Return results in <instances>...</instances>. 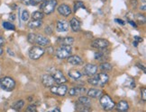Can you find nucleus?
<instances>
[{
	"label": "nucleus",
	"instance_id": "48",
	"mask_svg": "<svg viewBox=\"0 0 146 112\" xmlns=\"http://www.w3.org/2000/svg\"><path fill=\"white\" fill-rule=\"evenodd\" d=\"M7 52H8V53H9V54H10V56H14V52H13V51H11V50H10V49H7Z\"/></svg>",
	"mask_w": 146,
	"mask_h": 112
},
{
	"label": "nucleus",
	"instance_id": "29",
	"mask_svg": "<svg viewBox=\"0 0 146 112\" xmlns=\"http://www.w3.org/2000/svg\"><path fill=\"white\" fill-rule=\"evenodd\" d=\"M79 8H84L85 9V5L82 1H76L74 3V12H77Z\"/></svg>",
	"mask_w": 146,
	"mask_h": 112
},
{
	"label": "nucleus",
	"instance_id": "41",
	"mask_svg": "<svg viewBox=\"0 0 146 112\" xmlns=\"http://www.w3.org/2000/svg\"><path fill=\"white\" fill-rule=\"evenodd\" d=\"M115 22L118 23V24H122V25H124V22L123 21V20H119V19H115Z\"/></svg>",
	"mask_w": 146,
	"mask_h": 112
},
{
	"label": "nucleus",
	"instance_id": "7",
	"mask_svg": "<svg viewBox=\"0 0 146 112\" xmlns=\"http://www.w3.org/2000/svg\"><path fill=\"white\" fill-rule=\"evenodd\" d=\"M109 46V41L105 39H97L95 40H93L91 43V47L95 48L97 49H107V48Z\"/></svg>",
	"mask_w": 146,
	"mask_h": 112
},
{
	"label": "nucleus",
	"instance_id": "38",
	"mask_svg": "<svg viewBox=\"0 0 146 112\" xmlns=\"http://www.w3.org/2000/svg\"><path fill=\"white\" fill-rule=\"evenodd\" d=\"M44 32H45V33H47V34H49V35H51V34L52 33V29H51V26L47 25V26L45 27V29H44Z\"/></svg>",
	"mask_w": 146,
	"mask_h": 112
},
{
	"label": "nucleus",
	"instance_id": "35",
	"mask_svg": "<svg viewBox=\"0 0 146 112\" xmlns=\"http://www.w3.org/2000/svg\"><path fill=\"white\" fill-rule=\"evenodd\" d=\"M22 1V3L24 5H25V6H36L35 4H34V0H21Z\"/></svg>",
	"mask_w": 146,
	"mask_h": 112
},
{
	"label": "nucleus",
	"instance_id": "46",
	"mask_svg": "<svg viewBox=\"0 0 146 112\" xmlns=\"http://www.w3.org/2000/svg\"><path fill=\"white\" fill-rule=\"evenodd\" d=\"M140 9H141V10H142V11H145V10H146V6H145V5H142V6H140Z\"/></svg>",
	"mask_w": 146,
	"mask_h": 112
},
{
	"label": "nucleus",
	"instance_id": "51",
	"mask_svg": "<svg viewBox=\"0 0 146 112\" xmlns=\"http://www.w3.org/2000/svg\"><path fill=\"white\" fill-rule=\"evenodd\" d=\"M2 54H3V49H2L1 47H0V56L2 55Z\"/></svg>",
	"mask_w": 146,
	"mask_h": 112
},
{
	"label": "nucleus",
	"instance_id": "2",
	"mask_svg": "<svg viewBox=\"0 0 146 112\" xmlns=\"http://www.w3.org/2000/svg\"><path fill=\"white\" fill-rule=\"evenodd\" d=\"M99 102H100V105L103 108V109L106 110V111H110V110H112L115 107V104L112 100V99L107 94L102 95L100 97Z\"/></svg>",
	"mask_w": 146,
	"mask_h": 112
},
{
	"label": "nucleus",
	"instance_id": "9",
	"mask_svg": "<svg viewBox=\"0 0 146 112\" xmlns=\"http://www.w3.org/2000/svg\"><path fill=\"white\" fill-rule=\"evenodd\" d=\"M56 6H57V0H48L45 1V6L42 10L46 14H51L53 13Z\"/></svg>",
	"mask_w": 146,
	"mask_h": 112
},
{
	"label": "nucleus",
	"instance_id": "28",
	"mask_svg": "<svg viewBox=\"0 0 146 112\" xmlns=\"http://www.w3.org/2000/svg\"><path fill=\"white\" fill-rule=\"evenodd\" d=\"M43 13L40 12V11H35V12L33 13L32 17L33 20H38V21H41V19L43 18Z\"/></svg>",
	"mask_w": 146,
	"mask_h": 112
},
{
	"label": "nucleus",
	"instance_id": "53",
	"mask_svg": "<svg viewBox=\"0 0 146 112\" xmlns=\"http://www.w3.org/2000/svg\"><path fill=\"white\" fill-rule=\"evenodd\" d=\"M123 112H128V111H123Z\"/></svg>",
	"mask_w": 146,
	"mask_h": 112
},
{
	"label": "nucleus",
	"instance_id": "10",
	"mask_svg": "<svg viewBox=\"0 0 146 112\" xmlns=\"http://www.w3.org/2000/svg\"><path fill=\"white\" fill-rule=\"evenodd\" d=\"M51 92L53 94L59 95V96H64L68 92V87L63 84H61L59 86H52L51 87Z\"/></svg>",
	"mask_w": 146,
	"mask_h": 112
},
{
	"label": "nucleus",
	"instance_id": "47",
	"mask_svg": "<svg viewBox=\"0 0 146 112\" xmlns=\"http://www.w3.org/2000/svg\"><path fill=\"white\" fill-rule=\"evenodd\" d=\"M14 14H10V16H9V18H10V20H12V21H14Z\"/></svg>",
	"mask_w": 146,
	"mask_h": 112
},
{
	"label": "nucleus",
	"instance_id": "13",
	"mask_svg": "<svg viewBox=\"0 0 146 112\" xmlns=\"http://www.w3.org/2000/svg\"><path fill=\"white\" fill-rule=\"evenodd\" d=\"M34 43L38 44L40 47H41V46H47L50 44V39L42 35H35Z\"/></svg>",
	"mask_w": 146,
	"mask_h": 112
},
{
	"label": "nucleus",
	"instance_id": "52",
	"mask_svg": "<svg viewBox=\"0 0 146 112\" xmlns=\"http://www.w3.org/2000/svg\"><path fill=\"white\" fill-rule=\"evenodd\" d=\"M141 1H142V2H143V3H145V1H146V0H141Z\"/></svg>",
	"mask_w": 146,
	"mask_h": 112
},
{
	"label": "nucleus",
	"instance_id": "31",
	"mask_svg": "<svg viewBox=\"0 0 146 112\" xmlns=\"http://www.w3.org/2000/svg\"><path fill=\"white\" fill-rule=\"evenodd\" d=\"M3 27H4L5 29H6V30H13V31L16 29V27H14V24H12L11 23H8V22H4V23H3Z\"/></svg>",
	"mask_w": 146,
	"mask_h": 112
},
{
	"label": "nucleus",
	"instance_id": "20",
	"mask_svg": "<svg viewBox=\"0 0 146 112\" xmlns=\"http://www.w3.org/2000/svg\"><path fill=\"white\" fill-rule=\"evenodd\" d=\"M108 52L105 51V49H103L101 51H98L97 53H95V58L97 60H99V61H103V62H105L106 59L108 58Z\"/></svg>",
	"mask_w": 146,
	"mask_h": 112
},
{
	"label": "nucleus",
	"instance_id": "18",
	"mask_svg": "<svg viewBox=\"0 0 146 112\" xmlns=\"http://www.w3.org/2000/svg\"><path fill=\"white\" fill-rule=\"evenodd\" d=\"M114 108H116V110L118 112H123V111H127L129 108V104L126 102V101H124V100H121L115 105Z\"/></svg>",
	"mask_w": 146,
	"mask_h": 112
},
{
	"label": "nucleus",
	"instance_id": "44",
	"mask_svg": "<svg viewBox=\"0 0 146 112\" xmlns=\"http://www.w3.org/2000/svg\"><path fill=\"white\" fill-rule=\"evenodd\" d=\"M43 1H44V0H34V4H35V5L40 4V3L43 2Z\"/></svg>",
	"mask_w": 146,
	"mask_h": 112
},
{
	"label": "nucleus",
	"instance_id": "27",
	"mask_svg": "<svg viewBox=\"0 0 146 112\" xmlns=\"http://www.w3.org/2000/svg\"><path fill=\"white\" fill-rule=\"evenodd\" d=\"M24 106V101L22 100H18V101H16V102H14V104H13L12 108H14V110H16V111H20V110L22 109L23 107Z\"/></svg>",
	"mask_w": 146,
	"mask_h": 112
},
{
	"label": "nucleus",
	"instance_id": "32",
	"mask_svg": "<svg viewBox=\"0 0 146 112\" xmlns=\"http://www.w3.org/2000/svg\"><path fill=\"white\" fill-rule=\"evenodd\" d=\"M28 19H29V12L27 10H24L22 13V20L24 22H26L28 21Z\"/></svg>",
	"mask_w": 146,
	"mask_h": 112
},
{
	"label": "nucleus",
	"instance_id": "14",
	"mask_svg": "<svg viewBox=\"0 0 146 112\" xmlns=\"http://www.w3.org/2000/svg\"><path fill=\"white\" fill-rule=\"evenodd\" d=\"M58 12H59L60 14L67 17V16H69L71 14V9L68 5L62 4L58 7Z\"/></svg>",
	"mask_w": 146,
	"mask_h": 112
},
{
	"label": "nucleus",
	"instance_id": "15",
	"mask_svg": "<svg viewBox=\"0 0 146 112\" xmlns=\"http://www.w3.org/2000/svg\"><path fill=\"white\" fill-rule=\"evenodd\" d=\"M56 29L58 32H67L69 29V23L66 22L65 20H59L56 24Z\"/></svg>",
	"mask_w": 146,
	"mask_h": 112
},
{
	"label": "nucleus",
	"instance_id": "21",
	"mask_svg": "<svg viewBox=\"0 0 146 112\" xmlns=\"http://www.w3.org/2000/svg\"><path fill=\"white\" fill-rule=\"evenodd\" d=\"M59 43H61V45L63 46H71L74 42V38L72 37H65V38H61L59 39Z\"/></svg>",
	"mask_w": 146,
	"mask_h": 112
},
{
	"label": "nucleus",
	"instance_id": "49",
	"mask_svg": "<svg viewBox=\"0 0 146 112\" xmlns=\"http://www.w3.org/2000/svg\"><path fill=\"white\" fill-rule=\"evenodd\" d=\"M52 112H61V110H60V108H54V109L52 110Z\"/></svg>",
	"mask_w": 146,
	"mask_h": 112
},
{
	"label": "nucleus",
	"instance_id": "8",
	"mask_svg": "<svg viewBox=\"0 0 146 112\" xmlns=\"http://www.w3.org/2000/svg\"><path fill=\"white\" fill-rule=\"evenodd\" d=\"M97 68L98 67L96 65L93 64H87L85 66L83 67V74L87 76H93L94 75H96L97 72Z\"/></svg>",
	"mask_w": 146,
	"mask_h": 112
},
{
	"label": "nucleus",
	"instance_id": "50",
	"mask_svg": "<svg viewBox=\"0 0 146 112\" xmlns=\"http://www.w3.org/2000/svg\"><path fill=\"white\" fill-rule=\"evenodd\" d=\"M133 45H134V47H137V46H138V42H137V41H135V40H134V41L133 42Z\"/></svg>",
	"mask_w": 146,
	"mask_h": 112
},
{
	"label": "nucleus",
	"instance_id": "25",
	"mask_svg": "<svg viewBox=\"0 0 146 112\" xmlns=\"http://www.w3.org/2000/svg\"><path fill=\"white\" fill-rule=\"evenodd\" d=\"M78 102H79L80 104L84 105V106H87V107H90L91 106L90 99L87 98V97H86V96H79Z\"/></svg>",
	"mask_w": 146,
	"mask_h": 112
},
{
	"label": "nucleus",
	"instance_id": "17",
	"mask_svg": "<svg viewBox=\"0 0 146 112\" xmlns=\"http://www.w3.org/2000/svg\"><path fill=\"white\" fill-rule=\"evenodd\" d=\"M102 91L98 90V89H89V91H87V95H89V97H90V98H95V99H98L100 98L101 96H102Z\"/></svg>",
	"mask_w": 146,
	"mask_h": 112
},
{
	"label": "nucleus",
	"instance_id": "45",
	"mask_svg": "<svg viewBox=\"0 0 146 112\" xmlns=\"http://www.w3.org/2000/svg\"><path fill=\"white\" fill-rule=\"evenodd\" d=\"M4 43H5V39H4V38H2V37H0V46L3 45Z\"/></svg>",
	"mask_w": 146,
	"mask_h": 112
},
{
	"label": "nucleus",
	"instance_id": "22",
	"mask_svg": "<svg viewBox=\"0 0 146 112\" xmlns=\"http://www.w3.org/2000/svg\"><path fill=\"white\" fill-rule=\"evenodd\" d=\"M76 109L78 110V112H91L90 107L84 106V105L80 104L78 101L76 102Z\"/></svg>",
	"mask_w": 146,
	"mask_h": 112
},
{
	"label": "nucleus",
	"instance_id": "39",
	"mask_svg": "<svg viewBox=\"0 0 146 112\" xmlns=\"http://www.w3.org/2000/svg\"><path fill=\"white\" fill-rule=\"evenodd\" d=\"M131 5L134 8L137 7V5H138V2H137V0H131Z\"/></svg>",
	"mask_w": 146,
	"mask_h": 112
},
{
	"label": "nucleus",
	"instance_id": "6",
	"mask_svg": "<svg viewBox=\"0 0 146 112\" xmlns=\"http://www.w3.org/2000/svg\"><path fill=\"white\" fill-rule=\"evenodd\" d=\"M51 75L52 76V78L54 79L55 83H60V84L64 83L67 82V79L65 78V76H64V75L62 74V72L60 71V70H58V69H56V68L51 71Z\"/></svg>",
	"mask_w": 146,
	"mask_h": 112
},
{
	"label": "nucleus",
	"instance_id": "1",
	"mask_svg": "<svg viewBox=\"0 0 146 112\" xmlns=\"http://www.w3.org/2000/svg\"><path fill=\"white\" fill-rule=\"evenodd\" d=\"M109 81V77L107 74L100 73L96 76H91L89 78L87 83L94 86H105Z\"/></svg>",
	"mask_w": 146,
	"mask_h": 112
},
{
	"label": "nucleus",
	"instance_id": "42",
	"mask_svg": "<svg viewBox=\"0 0 146 112\" xmlns=\"http://www.w3.org/2000/svg\"><path fill=\"white\" fill-rule=\"evenodd\" d=\"M136 65H137V66H138V67H140V68L142 69V70L143 71V72H145V67H144L142 65H141V64H137Z\"/></svg>",
	"mask_w": 146,
	"mask_h": 112
},
{
	"label": "nucleus",
	"instance_id": "16",
	"mask_svg": "<svg viewBox=\"0 0 146 112\" xmlns=\"http://www.w3.org/2000/svg\"><path fill=\"white\" fill-rule=\"evenodd\" d=\"M68 63L73 65H82L83 61L80 57L74 55V56H69V57H68Z\"/></svg>",
	"mask_w": 146,
	"mask_h": 112
},
{
	"label": "nucleus",
	"instance_id": "19",
	"mask_svg": "<svg viewBox=\"0 0 146 112\" xmlns=\"http://www.w3.org/2000/svg\"><path fill=\"white\" fill-rule=\"evenodd\" d=\"M69 24H70V27L71 29H72L73 32H79V31H80V22H79V20L77 19V18H72V19L70 20V23H69Z\"/></svg>",
	"mask_w": 146,
	"mask_h": 112
},
{
	"label": "nucleus",
	"instance_id": "26",
	"mask_svg": "<svg viewBox=\"0 0 146 112\" xmlns=\"http://www.w3.org/2000/svg\"><path fill=\"white\" fill-rule=\"evenodd\" d=\"M113 68L112 65L108 62H103L100 65H99V69H100L102 72H108V71H111Z\"/></svg>",
	"mask_w": 146,
	"mask_h": 112
},
{
	"label": "nucleus",
	"instance_id": "34",
	"mask_svg": "<svg viewBox=\"0 0 146 112\" xmlns=\"http://www.w3.org/2000/svg\"><path fill=\"white\" fill-rule=\"evenodd\" d=\"M136 18H137V20L139 21L140 24H144V23H145V16H144L143 14H137Z\"/></svg>",
	"mask_w": 146,
	"mask_h": 112
},
{
	"label": "nucleus",
	"instance_id": "40",
	"mask_svg": "<svg viewBox=\"0 0 146 112\" xmlns=\"http://www.w3.org/2000/svg\"><path fill=\"white\" fill-rule=\"evenodd\" d=\"M134 39H135V41H137V42H142V38H141V37H139V36H134Z\"/></svg>",
	"mask_w": 146,
	"mask_h": 112
},
{
	"label": "nucleus",
	"instance_id": "3",
	"mask_svg": "<svg viewBox=\"0 0 146 112\" xmlns=\"http://www.w3.org/2000/svg\"><path fill=\"white\" fill-rule=\"evenodd\" d=\"M0 86L6 92H12L16 87V82L11 77H3L0 79Z\"/></svg>",
	"mask_w": 146,
	"mask_h": 112
},
{
	"label": "nucleus",
	"instance_id": "11",
	"mask_svg": "<svg viewBox=\"0 0 146 112\" xmlns=\"http://www.w3.org/2000/svg\"><path fill=\"white\" fill-rule=\"evenodd\" d=\"M41 83L44 87L49 88V87H52L55 84V81L52 78L51 75H43L41 76Z\"/></svg>",
	"mask_w": 146,
	"mask_h": 112
},
{
	"label": "nucleus",
	"instance_id": "36",
	"mask_svg": "<svg viewBox=\"0 0 146 112\" xmlns=\"http://www.w3.org/2000/svg\"><path fill=\"white\" fill-rule=\"evenodd\" d=\"M35 35L36 34H34V33H30L29 35H28V41H29L30 43H34Z\"/></svg>",
	"mask_w": 146,
	"mask_h": 112
},
{
	"label": "nucleus",
	"instance_id": "5",
	"mask_svg": "<svg viewBox=\"0 0 146 112\" xmlns=\"http://www.w3.org/2000/svg\"><path fill=\"white\" fill-rule=\"evenodd\" d=\"M44 49L43 48L40 47V46H34L30 49L29 50V57L33 60H36L39 59L41 57H42V55L44 54Z\"/></svg>",
	"mask_w": 146,
	"mask_h": 112
},
{
	"label": "nucleus",
	"instance_id": "37",
	"mask_svg": "<svg viewBox=\"0 0 146 112\" xmlns=\"http://www.w3.org/2000/svg\"><path fill=\"white\" fill-rule=\"evenodd\" d=\"M141 94H142V100H144V101H145V100H146V89L145 88L141 89Z\"/></svg>",
	"mask_w": 146,
	"mask_h": 112
},
{
	"label": "nucleus",
	"instance_id": "43",
	"mask_svg": "<svg viewBox=\"0 0 146 112\" xmlns=\"http://www.w3.org/2000/svg\"><path fill=\"white\" fill-rule=\"evenodd\" d=\"M129 24H130L131 25L133 26V27H134V28H136V27H137V24H135L134 22H133V21H129Z\"/></svg>",
	"mask_w": 146,
	"mask_h": 112
},
{
	"label": "nucleus",
	"instance_id": "24",
	"mask_svg": "<svg viewBox=\"0 0 146 112\" xmlns=\"http://www.w3.org/2000/svg\"><path fill=\"white\" fill-rule=\"evenodd\" d=\"M42 22L41 21H38V20H32L28 23V27L30 29H37V28L41 27Z\"/></svg>",
	"mask_w": 146,
	"mask_h": 112
},
{
	"label": "nucleus",
	"instance_id": "23",
	"mask_svg": "<svg viewBox=\"0 0 146 112\" xmlns=\"http://www.w3.org/2000/svg\"><path fill=\"white\" fill-rule=\"evenodd\" d=\"M69 75L70 78L74 79V80H79L82 77V74L77 70H70L69 71Z\"/></svg>",
	"mask_w": 146,
	"mask_h": 112
},
{
	"label": "nucleus",
	"instance_id": "33",
	"mask_svg": "<svg viewBox=\"0 0 146 112\" xmlns=\"http://www.w3.org/2000/svg\"><path fill=\"white\" fill-rule=\"evenodd\" d=\"M24 112H37V108H36V106H34V105H29L26 108Z\"/></svg>",
	"mask_w": 146,
	"mask_h": 112
},
{
	"label": "nucleus",
	"instance_id": "30",
	"mask_svg": "<svg viewBox=\"0 0 146 112\" xmlns=\"http://www.w3.org/2000/svg\"><path fill=\"white\" fill-rule=\"evenodd\" d=\"M125 86H127V87H129V88H131V89H133V88H134L135 87V82H134V80L133 78H127V80H126V82H125Z\"/></svg>",
	"mask_w": 146,
	"mask_h": 112
},
{
	"label": "nucleus",
	"instance_id": "4",
	"mask_svg": "<svg viewBox=\"0 0 146 112\" xmlns=\"http://www.w3.org/2000/svg\"><path fill=\"white\" fill-rule=\"evenodd\" d=\"M71 51H72V49L70 46L61 45V47L58 48V49L56 50V57L60 59H64L70 56Z\"/></svg>",
	"mask_w": 146,
	"mask_h": 112
},
{
	"label": "nucleus",
	"instance_id": "12",
	"mask_svg": "<svg viewBox=\"0 0 146 112\" xmlns=\"http://www.w3.org/2000/svg\"><path fill=\"white\" fill-rule=\"evenodd\" d=\"M68 93H69V94L70 95V96H82V95L86 93V89L85 87H81V86L73 87V88L69 89V91Z\"/></svg>",
	"mask_w": 146,
	"mask_h": 112
}]
</instances>
